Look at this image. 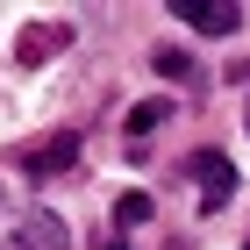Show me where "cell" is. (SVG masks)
Returning a JSON list of instances; mask_svg holds the SVG:
<instances>
[{"mask_svg": "<svg viewBox=\"0 0 250 250\" xmlns=\"http://www.w3.org/2000/svg\"><path fill=\"white\" fill-rule=\"evenodd\" d=\"M15 157H21V179H58V172L79 165V136L58 129V136H43V143H29V150H15Z\"/></svg>", "mask_w": 250, "mask_h": 250, "instance_id": "cell-1", "label": "cell"}, {"mask_svg": "<svg viewBox=\"0 0 250 250\" xmlns=\"http://www.w3.org/2000/svg\"><path fill=\"white\" fill-rule=\"evenodd\" d=\"M193 186H200V214L229 208V193H236V165H229L222 150H193Z\"/></svg>", "mask_w": 250, "mask_h": 250, "instance_id": "cell-2", "label": "cell"}, {"mask_svg": "<svg viewBox=\"0 0 250 250\" xmlns=\"http://www.w3.org/2000/svg\"><path fill=\"white\" fill-rule=\"evenodd\" d=\"M172 15L186 29H200V36H236L243 29V7L236 0H172Z\"/></svg>", "mask_w": 250, "mask_h": 250, "instance_id": "cell-3", "label": "cell"}, {"mask_svg": "<svg viewBox=\"0 0 250 250\" xmlns=\"http://www.w3.org/2000/svg\"><path fill=\"white\" fill-rule=\"evenodd\" d=\"M0 250H72V229H64L50 208H29V214H21V229L7 236Z\"/></svg>", "mask_w": 250, "mask_h": 250, "instance_id": "cell-4", "label": "cell"}, {"mask_svg": "<svg viewBox=\"0 0 250 250\" xmlns=\"http://www.w3.org/2000/svg\"><path fill=\"white\" fill-rule=\"evenodd\" d=\"M143 222H150V200L143 193H122L115 200V229H143Z\"/></svg>", "mask_w": 250, "mask_h": 250, "instance_id": "cell-5", "label": "cell"}, {"mask_svg": "<svg viewBox=\"0 0 250 250\" xmlns=\"http://www.w3.org/2000/svg\"><path fill=\"white\" fill-rule=\"evenodd\" d=\"M157 122H165V100H143V107H129V122H122V129H129V143H136V136H150Z\"/></svg>", "mask_w": 250, "mask_h": 250, "instance_id": "cell-6", "label": "cell"}, {"mask_svg": "<svg viewBox=\"0 0 250 250\" xmlns=\"http://www.w3.org/2000/svg\"><path fill=\"white\" fill-rule=\"evenodd\" d=\"M29 36H36V43H21V64H36V58H50V50H58V43H64V29H29Z\"/></svg>", "mask_w": 250, "mask_h": 250, "instance_id": "cell-7", "label": "cell"}, {"mask_svg": "<svg viewBox=\"0 0 250 250\" xmlns=\"http://www.w3.org/2000/svg\"><path fill=\"white\" fill-rule=\"evenodd\" d=\"M157 72H165V79H193V58H186V50H157Z\"/></svg>", "mask_w": 250, "mask_h": 250, "instance_id": "cell-8", "label": "cell"}, {"mask_svg": "<svg viewBox=\"0 0 250 250\" xmlns=\"http://www.w3.org/2000/svg\"><path fill=\"white\" fill-rule=\"evenodd\" d=\"M93 250H122V236H100V243H93Z\"/></svg>", "mask_w": 250, "mask_h": 250, "instance_id": "cell-9", "label": "cell"}, {"mask_svg": "<svg viewBox=\"0 0 250 250\" xmlns=\"http://www.w3.org/2000/svg\"><path fill=\"white\" fill-rule=\"evenodd\" d=\"M243 250H250V243H243Z\"/></svg>", "mask_w": 250, "mask_h": 250, "instance_id": "cell-10", "label": "cell"}]
</instances>
